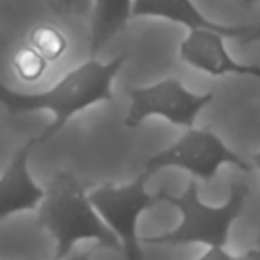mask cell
Here are the masks:
<instances>
[{
	"label": "cell",
	"instance_id": "obj_16",
	"mask_svg": "<svg viewBox=\"0 0 260 260\" xmlns=\"http://www.w3.org/2000/svg\"><path fill=\"white\" fill-rule=\"evenodd\" d=\"M92 258V250L87 251H73L69 257H66L64 260H90Z\"/></svg>",
	"mask_w": 260,
	"mask_h": 260
},
{
	"label": "cell",
	"instance_id": "obj_7",
	"mask_svg": "<svg viewBox=\"0 0 260 260\" xmlns=\"http://www.w3.org/2000/svg\"><path fill=\"white\" fill-rule=\"evenodd\" d=\"M179 57L188 66L211 76L239 75L260 80V66L243 64L230 57L225 48V38L218 32L204 28L189 30L179 46Z\"/></svg>",
	"mask_w": 260,
	"mask_h": 260
},
{
	"label": "cell",
	"instance_id": "obj_1",
	"mask_svg": "<svg viewBox=\"0 0 260 260\" xmlns=\"http://www.w3.org/2000/svg\"><path fill=\"white\" fill-rule=\"evenodd\" d=\"M126 55H119L108 62L90 58L43 92H20L0 82V105L6 106L13 115L39 110L52 112L53 120L38 137H34L38 145L45 144L60 133L68 120L76 113L92 105L113 100V80L126 64Z\"/></svg>",
	"mask_w": 260,
	"mask_h": 260
},
{
	"label": "cell",
	"instance_id": "obj_2",
	"mask_svg": "<svg viewBox=\"0 0 260 260\" xmlns=\"http://www.w3.org/2000/svg\"><path fill=\"white\" fill-rule=\"evenodd\" d=\"M39 223L55 241L52 260H64L80 241L120 251V243L90 206L85 186L73 172H55L38 207Z\"/></svg>",
	"mask_w": 260,
	"mask_h": 260
},
{
	"label": "cell",
	"instance_id": "obj_15",
	"mask_svg": "<svg viewBox=\"0 0 260 260\" xmlns=\"http://www.w3.org/2000/svg\"><path fill=\"white\" fill-rule=\"evenodd\" d=\"M239 41H241V45H251V43L260 41V21H258V23L251 25V30L248 32L243 39H239Z\"/></svg>",
	"mask_w": 260,
	"mask_h": 260
},
{
	"label": "cell",
	"instance_id": "obj_10",
	"mask_svg": "<svg viewBox=\"0 0 260 260\" xmlns=\"http://www.w3.org/2000/svg\"><path fill=\"white\" fill-rule=\"evenodd\" d=\"M133 0H92L90 4V55H96L131 18Z\"/></svg>",
	"mask_w": 260,
	"mask_h": 260
},
{
	"label": "cell",
	"instance_id": "obj_17",
	"mask_svg": "<svg viewBox=\"0 0 260 260\" xmlns=\"http://www.w3.org/2000/svg\"><path fill=\"white\" fill-rule=\"evenodd\" d=\"M251 163L255 165V167L258 168L260 170V151L258 152H255L253 156H251ZM255 250L258 251V258H260V234H258V241H257V248H255Z\"/></svg>",
	"mask_w": 260,
	"mask_h": 260
},
{
	"label": "cell",
	"instance_id": "obj_18",
	"mask_svg": "<svg viewBox=\"0 0 260 260\" xmlns=\"http://www.w3.org/2000/svg\"><path fill=\"white\" fill-rule=\"evenodd\" d=\"M237 260H260L258 258V251L257 250H250V251H246L244 255H241V257H237Z\"/></svg>",
	"mask_w": 260,
	"mask_h": 260
},
{
	"label": "cell",
	"instance_id": "obj_13",
	"mask_svg": "<svg viewBox=\"0 0 260 260\" xmlns=\"http://www.w3.org/2000/svg\"><path fill=\"white\" fill-rule=\"evenodd\" d=\"M53 14L62 18H83L90 13L92 0H45Z\"/></svg>",
	"mask_w": 260,
	"mask_h": 260
},
{
	"label": "cell",
	"instance_id": "obj_9",
	"mask_svg": "<svg viewBox=\"0 0 260 260\" xmlns=\"http://www.w3.org/2000/svg\"><path fill=\"white\" fill-rule=\"evenodd\" d=\"M131 18H163L184 25L189 30L204 28L221 34L223 38L243 39L251 30V25H225L209 20L191 0H133Z\"/></svg>",
	"mask_w": 260,
	"mask_h": 260
},
{
	"label": "cell",
	"instance_id": "obj_4",
	"mask_svg": "<svg viewBox=\"0 0 260 260\" xmlns=\"http://www.w3.org/2000/svg\"><path fill=\"white\" fill-rule=\"evenodd\" d=\"M147 181L149 177L142 172L126 184H103L87 193L96 214L119 239L124 260H144L138 219L159 204V197L147 191Z\"/></svg>",
	"mask_w": 260,
	"mask_h": 260
},
{
	"label": "cell",
	"instance_id": "obj_14",
	"mask_svg": "<svg viewBox=\"0 0 260 260\" xmlns=\"http://www.w3.org/2000/svg\"><path fill=\"white\" fill-rule=\"evenodd\" d=\"M197 260H237V257L229 253L225 248H209L206 253Z\"/></svg>",
	"mask_w": 260,
	"mask_h": 260
},
{
	"label": "cell",
	"instance_id": "obj_12",
	"mask_svg": "<svg viewBox=\"0 0 260 260\" xmlns=\"http://www.w3.org/2000/svg\"><path fill=\"white\" fill-rule=\"evenodd\" d=\"M46 66H48V62L30 46L18 50L13 58L14 71L25 82H36V80L41 78L46 71Z\"/></svg>",
	"mask_w": 260,
	"mask_h": 260
},
{
	"label": "cell",
	"instance_id": "obj_3",
	"mask_svg": "<svg viewBox=\"0 0 260 260\" xmlns=\"http://www.w3.org/2000/svg\"><path fill=\"white\" fill-rule=\"evenodd\" d=\"M157 197H159V202H167L177 209L181 214V221L168 232L140 237L142 244H154V246L204 244L207 248H225L232 225L241 218L250 197V188L239 182L232 184L229 199L221 206H207L206 202H202L195 181H189L181 195L159 191Z\"/></svg>",
	"mask_w": 260,
	"mask_h": 260
},
{
	"label": "cell",
	"instance_id": "obj_11",
	"mask_svg": "<svg viewBox=\"0 0 260 260\" xmlns=\"http://www.w3.org/2000/svg\"><path fill=\"white\" fill-rule=\"evenodd\" d=\"M30 48L41 55L46 62H55L64 55L68 48L64 34L52 25H39L30 34Z\"/></svg>",
	"mask_w": 260,
	"mask_h": 260
},
{
	"label": "cell",
	"instance_id": "obj_19",
	"mask_svg": "<svg viewBox=\"0 0 260 260\" xmlns=\"http://www.w3.org/2000/svg\"><path fill=\"white\" fill-rule=\"evenodd\" d=\"M237 2L241 4V6H246V7H251V6H255V4L258 2V0H237Z\"/></svg>",
	"mask_w": 260,
	"mask_h": 260
},
{
	"label": "cell",
	"instance_id": "obj_6",
	"mask_svg": "<svg viewBox=\"0 0 260 260\" xmlns=\"http://www.w3.org/2000/svg\"><path fill=\"white\" fill-rule=\"evenodd\" d=\"M129 94L124 124L127 127H138L149 117H161L174 126H195L197 117L212 101V92L197 94L186 89L179 78H165L147 87H133Z\"/></svg>",
	"mask_w": 260,
	"mask_h": 260
},
{
	"label": "cell",
	"instance_id": "obj_8",
	"mask_svg": "<svg viewBox=\"0 0 260 260\" xmlns=\"http://www.w3.org/2000/svg\"><path fill=\"white\" fill-rule=\"evenodd\" d=\"M36 145V138H30L16 149L0 175V221L18 212L34 211L41 204L45 188L30 174V154Z\"/></svg>",
	"mask_w": 260,
	"mask_h": 260
},
{
	"label": "cell",
	"instance_id": "obj_5",
	"mask_svg": "<svg viewBox=\"0 0 260 260\" xmlns=\"http://www.w3.org/2000/svg\"><path fill=\"white\" fill-rule=\"evenodd\" d=\"M225 165L243 172L250 170V163L234 152L212 129L189 127L174 144L149 157L144 174L151 179L165 168H179L197 179L212 181L219 168Z\"/></svg>",
	"mask_w": 260,
	"mask_h": 260
}]
</instances>
